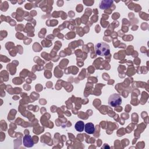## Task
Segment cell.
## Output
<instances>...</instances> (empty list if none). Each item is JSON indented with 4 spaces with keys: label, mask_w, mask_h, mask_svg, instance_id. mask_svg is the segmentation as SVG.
<instances>
[{
    "label": "cell",
    "mask_w": 149,
    "mask_h": 149,
    "mask_svg": "<svg viewBox=\"0 0 149 149\" xmlns=\"http://www.w3.org/2000/svg\"><path fill=\"white\" fill-rule=\"evenodd\" d=\"M95 52L98 55L106 56L110 52V47L107 43L100 42L95 45Z\"/></svg>",
    "instance_id": "obj_1"
},
{
    "label": "cell",
    "mask_w": 149,
    "mask_h": 149,
    "mask_svg": "<svg viewBox=\"0 0 149 149\" xmlns=\"http://www.w3.org/2000/svg\"><path fill=\"white\" fill-rule=\"evenodd\" d=\"M122 103V98L118 94H112L108 98V104L111 107L120 105Z\"/></svg>",
    "instance_id": "obj_2"
},
{
    "label": "cell",
    "mask_w": 149,
    "mask_h": 149,
    "mask_svg": "<svg viewBox=\"0 0 149 149\" xmlns=\"http://www.w3.org/2000/svg\"><path fill=\"white\" fill-rule=\"evenodd\" d=\"M23 143L26 147H31L34 146L33 141L30 135H26L24 136L23 139Z\"/></svg>",
    "instance_id": "obj_3"
},
{
    "label": "cell",
    "mask_w": 149,
    "mask_h": 149,
    "mask_svg": "<svg viewBox=\"0 0 149 149\" xmlns=\"http://www.w3.org/2000/svg\"><path fill=\"white\" fill-rule=\"evenodd\" d=\"M84 131L88 134H93L95 132V127L93 123L88 122L84 125Z\"/></svg>",
    "instance_id": "obj_4"
},
{
    "label": "cell",
    "mask_w": 149,
    "mask_h": 149,
    "mask_svg": "<svg viewBox=\"0 0 149 149\" xmlns=\"http://www.w3.org/2000/svg\"><path fill=\"white\" fill-rule=\"evenodd\" d=\"M84 125H85L83 121L79 120L74 125V127L77 132H82L83 130H84Z\"/></svg>",
    "instance_id": "obj_5"
}]
</instances>
